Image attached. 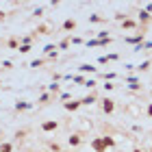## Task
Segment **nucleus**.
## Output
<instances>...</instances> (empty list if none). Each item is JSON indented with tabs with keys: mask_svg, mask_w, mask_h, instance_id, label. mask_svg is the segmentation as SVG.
<instances>
[{
	"mask_svg": "<svg viewBox=\"0 0 152 152\" xmlns=\"http://www.w3.org/2000/svg\"><path fill=\"white\" fill-rule=\"evenodd\" d=\"M100 109H102V113H104V115H113V111H115V100L113 98H102L100 100Z\"/></svg>",
	"mask_w": 152,
	"mask_h": 152,
	"instance_id": "f257e3e1",
	"label": "nucleus"
},
{
	"mask_svg": "<svg viewBox=\"0 0 152 152\" xmlns=\"http://www.w3.org/2000/svg\"><path fill=\"white\" fill-rule=\"evenodd\" d=\"M76 126H78V130H76V133L85 135V133H89V130H91L94 124L89 122V117H78V120H76Z\"/></svg>",
	"mask_w": 152,
	"mask_h": 152,
	"instance_id": "f03ea898",
	"label": "nucleus"
},
{
	"mask_svg": "<svg viewBox=\"0 0 152 152\" xmlns=\"http://www.w3.org/2000/svg\"><path fill=\"white\" fill-rule=\"evenodd\" d=\"M59 120H46L41 122V133H54V130H59Z\"/></svg>",
	"mask_w": 152,
	"mask_h": 152,
	"instance_id": "7ed1b4c3",
	"label": "nucleus"
},
{
	"mask_svg": "<svg viewBox=\"0 0 152 152\" xmlns=\"http://www.w3.org/2000/svg\"><path fill=\"white\" fill-rule=\"evenodd\" d=\"M91 150L94 152H107V146H104L102 135H98V137H94V139H91Z\"/></svg>",
	"mask_w": 152,
	"mask_h": 152,
	"instance_id": "20e7f679",
	"label": "nucleus"
},
{
	"mask_svg": "<svg viewBox=\"0 0 152 152\" xmlns=\"http://www.w3.org/2000/svg\"><path fill=\"white\" fill-rule=\"evenodd\" d=\"M137 22L141 24V31H143V28H146V24L152 22V13H148L146 9H141L139 13H137Z\"/></svg>",
	"mask_w": 152,
	"mask_h": 152,
	"instance_id": "39448f33",
	"label": "nucleus"
},
{
	"mask_svg": "<svg viewBox=\"0 0 152 152\" xmlns=\"http://www.w3.org/2000/svg\"><path fill=\"white\" fill-rule=\"evenodd\" d=\"M67 143H70L72 148H78L80 143H83V135L74 130V133H70V135H67Z\"/></svg>",
	"mask_w": 152,
	"mask_h": 152,
	"instance_id": "423d86ee",
	"label": "nucleus"
},
{
	"mask_svg": "<svg viewBox=\"0 0 152 152\" xmlns=\"http://www.w3.org/2000/svg\"><path fill=\"white\" fill-rule=\"evenodd\" d=\"M15 113H24V111H31L33 109V102H28V100H18L15 102Z\"/></svg>",
	"mask_w": 152,
	"mask_h": 152,
	"instance_id": "0eeeda50",
	"label": "nucleus"
},
{
	"mask_svg": "<svg viewBox=\"0 0 152 152\" xmlns=\"http://www.w3.org/2000/svg\"><path fill=\"white\" fill-rule=\"evenodd\" d=\"M126 83H128V89H133V91H143L141 80H139V78H135V76H128Z\"/></svg>",
	"mask_w": 152,
	"mask_h": 152,
	"instance_id": "6e6552de",
	"label": "nucleus"
},
{
	"mask_svg": "<svg viewBox=\"0 0 152 152\" xmlns=\"http://www.w3.org/2000/svg\"><path fill=\"white\" fill-rule=\"evenodd\" d=\"M137 28H139V22L133 20V18H126L122 22V31H137Z\"/></svg>",
	"mask_w": 152,
	"mask_h": 152,
	"instance_id": "1a4fd4ad",
	"label": "nucleus"
},
{
	"mask_svg": "<svg viewBox=\"0 0 152 152\" xmlns=\"http://www.w3.org/2000/svg\"><path fill=\"white\" fill-rule=\"evenodd\" d=\"M96 100H98V94H96V91H89L85 98H80V104H83V107H91V104H96Z\"/></svg>",
	"mask_w": 152,
	"mask_h": 152,
	"instance_id": "9d476101",
	"label": "nucleus"
},
{
	"mask_svg": "<svg viewBox=\"0 0 152 152\" xmlns=\"http://www.w3.org/2000/svg\"><path fill=\"white\" fill-rule=\"evenodd\" d=\"M61 31H63V33H70V35H72V31H76V20H74V18H67L65 22L61 24Z\"/></svg>",
	"mask_w": 152,
	"mask_h": 152,
	"instance_id": "9b49d317",
	"label": "nucleus"
},
{
	"mask_svg": "<svg viewBox=\"0 0 152 152\" xmlns=\"http://www.w3.org/2000/svg\"><path fill=\"white\" fill-rule=\"evenodd\" d=\"M126 113L133 115L135 120H137V117H141V109L137 107V102H128V104H126Z\"/></svg>",
	"mask_w": 152,
	"mask_h": 152,
	"instance_id": "f8f14e48",
	"label": "nucleus"
},
{
	"mask_svg": "<svg viewBox=\"0 0 152 152\" xmlns=\"http://www.w3.org/2000/svg\"><path fill=\"white\" fill-rule=\"evenodd\" d=\"M52 33V26L44 22V24H37V28H35V35H50Z\"/></svg>",
	"mask_w": 152,
	"mask_h": 152,
	"instance_id": "ddd939ff",
	"label": "nucleus"
},
{
	"mask_svg": "<svg viewBox=\"0 0 152 152\" xmlns=\"http://www.w3.org/2000/svg\"><path fill=\"white\" fill-rule=\"evenodd\" d=\"M78 72L80 74H96V72H98V67L91 65V63H80L78 65Z\"/></svg>",
	"mask_w": 152,
	"mask_h": 152,
	"instance_id": "4468645a",
	"label": "nucleus"
},
{
	"mask_svg": "<svg viewBox=\"0 0 152 152\" xmlns=\"http://www.w3.org/2000/svg\"><path fill=\"white\" fill-rule=\"evenodd\" d=\"M102 139H104L107 150H115V148H117V141H115V137H113V135H102Z\"/></svg>",
	"mask_w": 152,
	"mask_h": 152,
	"instance_id": "2eb2a0df",
	"label": "nucleus"
},
{
	"mask_svg": "<svg viewBox=\"0 0 152 152\" xmlns=\"http://www.w3.org/2000/svg\"><path fill=\"white\" fill-rule=\"evenodd\" d=\"M83 104H80V100H72V102H65L63 104V109L65 111H70V113H74V111H78Z\"/></svg>",
	"mask_w": 152,
	"mask_h": 152,
	"instance_id": "dca6fc26",
	"label": "nucleus"
},
{
	"mask_svg": "<svg viewBox=\"0 0 152 152\" xmlns=\"http://www.w3.org/2000/svg\"><path fill=\"white\" fill-rule=\"evenodd\" d=\"M124 41L126 44H143V33H137V35H130V37H124Z\"/></svg>",
	"mask_w": 152,
	"mask_h": 152,
	"instance_id": "f3484780",
	"label": "nucleus"
},
{
	"mask_svg": "<svg viewBox=\"0 0 152 152\" xmlns=\"http://www.w3.org/2000/svg\"><path fill=\"white\" fill-rule=\"evenodd\" d=\"M70 44H72V35L63 37V39L59 41V50H67V48H70Z\"/></svg>",
	"mask_w": 152,
	"mask_h": 152,
	"instance_id": "a211bd4d",
	"label": "nucleus"
},
{
	"mask_svg": "<svg viewBox=\"0 0 152 152\" xmlns=\"http://www.w3.org/2000/svg\"><path fill=\"white\" fill-rule=\"evenodd\" d=\"M50 100H52V94H50V91H44V94L39 96L37 104H48V102H50Z\"/></svg>",
	"mask_w": 152,
	"mask_h": 152,
	"instance_id": "6ab92c4d",
	"label": "nucleus"
},
{
	"mask_svg": "<svg viewBox=\"0 0 152 152\" xmlns=\"http://www.w3.org/2000/svg\"><path fill=\"white\" fill-rule=\"evenodd\" d=\"M7 46H9L11 50H18V48H20V39L18 37H9V39H7Z\"/></svg>",
	"mask_w": 152,
	"mask_h": 152,
	"instance_id": "aec40b11",
	"label": "nucleus"
},
{
	"mask_svg": "<svg viewBox=\"0 0 152 152\" xmlns=\"http://www.w3.org/2000/svg\"><path fill=\"white\" fill-rule=\"evenodd\" d=\"M150 67H152V61L148 59V61H143V63H139V65H137V72H148Z\"/></svg>",
	"mask_w": 152,
	"mask_h": 152,
	"instance_id": "412c9836",
	"label": "nucleus"
},
{
	"mask_svg": "<svg viewBox=\"0 0 152 152\" xmlns=\"http://www.w3.org/2000/svg\"><path fill=\"white\" fill-rule=\"evenodd\" d=\"M0 152H13V143L11 141H0Z\"/></svg>",
	"mask_w": 152,
	"mask_h": 152,
	"instance_id": "4be33fe9",
	"label": "nucleus"
},
{
	"mask_svg": "<svg viewBox=\"0 0 152 152\" xmlns=\"http://www.w3.org/2000/svg\"><path fill=\"white\" fill-rule=\"evenodd\" d=\"M89 22H94V24H98V22H107V18H102L100 13H91V15H89Z\"/></svg>",
	"mask_w": 152,
	"mask_h": 152,
	"instance_id": "5701e85b",
	"label": "nucleus"
},
{
	"mask_svg": "<svg viewBox=\"0 0 152 152\" xmlns=\"http://www.w3.org/2000/svg\"><path fill=\"white\" fill-rule=\"evenodd\" d=\"M46 89H48V91H50V94L54 96V94H59V91H61V85H59V83H50V85H48Z\"/></svg>",
	"mask_w": 152,
	"mask_h": 152,
	"instance_id": "b1692460",
	"label": "nucleus"
},
{
	"mask_svg": "<svg viewBox=\"0 0 152 152\" xmlns=\"http://www.w3.org/2000/svg\"><path fill=\"white\" fill-rule=\"evenodd\" d=\"M102 78H104V83H113L115 80V72H104V74H102Z\"/></svg>",
	"mask_w": 152,
	"mask_h": 152,
	"instance_id": "393cba45",
	"label": "nucleus"
},
{
	"mask_svg": "<svg viewBox=\"0 0 152 152\" xmlns=\"http://www.w3.org/2000/svg\"><path fill=\"white\" fill-rule=\"evenodd\" d=\"M72 80H74V83H78V85H85V80H87V78H85L83 74H76V76H72Z\"/></svg>",
	"mask_w": 152,
	"mask_h": 152,
	"instance_id": "a878e982",
	"label": "nucleus"
},
{
	"mask_svg": "<svg viewBox=\"0 0 152 152\" xmlns=\"http://www.w3.org/2000/svg\"><path fill=\"white\" fill-rule=\"evenodd\" d=\"M70 98H72V94H70V91H63V94H59V100L63 102V104H65V102L70 100Z\"/></svg>",
	"mask_w": 152,
	"mask_h": 152,
	"instance_id": "bb28decb",
	"label": "nucleus"
},
{
	"mask_svg": "<svg viewBox=\"0 0 152 152\" xmlns=\"http://www.w3.org/2000/svg\"><path fill=\"white\" fill-rule=\"evenodd\" d=\"M96 85H98V83H96V78H87V80H85V87H87V89H91V91H94V87H96Z\"/></svg>",
	"mask_w": 152,
	"mask_h": 152,
	"instance_id": "cd10ccee",
	"label": "nucleus"
},
{
	"mask_svg": "<svg viewBox=\"0 0 152 152\" xmlns=\"http://www.w3.org/2000/svg\"><path fill=\"white\" fill-rule=\"evenodd\" d=\"M44 63H46L44 59H35V61H31V67H35V70H37V67H41Z\"/></svg>",
	"mask_w": 152,
	"mask_h": 152,
	"instance_id": "c85d7f7f",
	"label": "nucleus"
},
{
	"mask_svg": "<svg viewBox=\"0 0 152 152\" xmlns=\"http://www.w3.org/2000/svg\"><path fill=\"white\" fill-rule=\"evenodd\" d=\"M18 50H20V54H26V52H31V50H33V46H22V44H20Z\"/></svg>",
	"mask_w": 152,
	"mask_h": 152,
	"instance_id": "c756f323",
	"label": "nucleus"
},
{
	"mask_svg": "<svg viewBox=\"0 0 152 152\" xmlns=\"http://www.w3.org/2000/svg\"><path fill=\"white\" fill-rule=\"evenodd\" d=\"M126 18H128V15H126V13H122V11H117V13H115V20H117V22H124Z\"/></svg>",
	"mask_w": 152,
	"mask_h": 152,
	"instance_id": "7c9ffc66",
	"label": "nucleus"
},
{
	"mask_svg": "<svg viewBox=\"0 0 152 152\" xmlns=\"http://www.w3.org/2000/svg\"><path fill=\"white\" fill-rule=\"evenodd\" d=\"M102 87H104L107 91H113V89H115V83H104V85H102Z\"/></svg>",
	"mask_w": 152,
	"mask_h": 152,
	"instance_id": "2f4dec72",
	"label": "nucleus"
},
{
	"mask_svg": "<svg viewBox=\"0 0 152 152\" xmlns=\"http://www.w3.org/2000/svg\"><path fill=\"white\" fill-rule=\"evenodd\" d=\"M50 150H52V152H61V146H59V143H54V141H52V143H50Z\"/></svg>",
	"mask_w": 152,
	"mask_h": 152,
	"instance_id": "473e14b6",
	"label": "nucleus"
},
{
	"mask_svg": "<svg viewBox=\"0 0 152 152\" xmlns=\"http://www.w3.org/2000/svg\"><path fill=\"white\" fill-rule=\"evenodd\" d=\"M11 67H13L11 61H2V70H11Z\"/></svg>",
	"mask_w": 152,
	"mask_h": 152,
	"instance_id": "72a5a7b5",
	"label": "nucleus"
},
{
	"mask_svg": "<svg viewBox=\"0 0 152 152\" xmlns=\"http://www.w3.org/2000/svg\"><path fill=\"white\" fill-rule=\"evenodd\" d=\"M24 135H26V130H18V133H15V139H18V141L24 139Z\"/></svg>",
	"mask_w": 152,
	"mask_h": 152,
	"instance_id": "f704fd0d",
	"label": "nucleus"
},
{
	"mask_svg": "<svg viewBox=\"0 0 152 152\" xmlns=\"http://www.w3.org/2000/svg\"><path fill=\"white\" fill-rule=\"evenodd\" d=\"M98 63H100V65H107V63H109V59L104 57V54H102V57H98Z\"/></svg>",
	"mask_w": 152,
	"mask_h": 152,
	"instance_id": "c9c22d12",
	"label": "nucleus"
},
{
	"mask_svg": "<svg viewBox=\"0 0 152 152\" xmlns=\"http://www.w3.org/2000/svg\"><path fill=\"white\" fill-rule=\"evenodd\" d=\"M146 113H148V117L152 120V102H148V107H146Z\"/></svg>",
	"mask_w": 152,
	"mask_h": 152,
	"instance_id": "e433bc0d",
	"label": "nucleus"
},
{
	"mask_svg": "<svg viewBox=\"0 0 152 152\" xmlns=\"http://www.w3.org/2000/svg\"><path fill=\"white\" fill-rule=\"evenodd\" d=\"M72 44L78 46V44H83V39H80V37H72Z\"/></svg>",
	"mask_w": 152,
	"mask_h": 152,
	"instance_id": "4c0bfd02",
	"label": "nucleus"
},
{
	"mask_svg": "<svg viewBox=\"0 0 152 152\" xmlns=\"http://www.w3.org/2000/svg\"><path fill=\"white\" fill-rule=\"evenodd\" d=\"M130 128H133V133H137V135L141 133V126H137V124H135V126H130Z\"/></svg>",
	"mask_w": 152,
	"mask_h": 152,
	"instance_id": "58836bf2",
	"label": "nucleus"
},
{
	"mask_svg": "<svg viewBox=\"0 0 152 152\" xmlns=\"http://www.w3.org/2000/svg\"><path fill=\"white\" fill-rule=\"evenodd\" d=\"M4 20H7V13H4V11H0V22H4Z\"/></svg>",
	"mask_w": 152,
	"mask_h": 152,
	"instance_id": "ea45409f",
	"label": "nucleus"
},
{
	"mask_svg": "<svg viewBox=\"0 0 152 152\" xmlns=\"http://www.w3.org/2000/svg\"><path fill=\"white\" fill-rule=\"evenodd\" d=\"M146 11H148V13H152V2H148V4H146Z\"/></svg>",
	"mask_w": 152,
	"mask_h": 152,
	"instance_id": "a19ab883",
	"label": "nucleus"
},
{
	"mask_svg": "<svg viewBox=\"0 0 152 152\" xmlns=\"http://www.w3.org/2000/svg\"><path fill=\"white\" fill-rule=\"evenodd\" d=\"M133 152H146V150H141V148H133Z\"/></svg>",
	"mask_w": 152,
	"mask_h": 152,
	"instance_id": "79ce46f5",
	"label": "nucleus"
},
{
	"mask_svg": "<svg viewBox=\"0 0 152 152\" xmlns=\"http://www.w3.org/2000/svg\"><path fill=\"white\" fill-rule=\"evenodd\" d=\"M61 152H70V150H61Z\"/></svg>",
	"mask_w": 152,
	"mask_h": 152,
	"instance_id": "37998d69",
	"label": "nucleus"
},
{
	"mask_svg": "<svg viewBox=\"0 0 152 152\" xmlns=\"http://www.w3.org/2000/svg\"><path fill=\"white\" fill-rule=\"evenodd\" d=\"M148 152H152V148H150V150H148Z\"/></svg>",
	"mask_w": 152,
	"mask_h": 152,
	"instance_id": "c03bdc74",
	"label": "nucleus"
},
{
	"mask_svg": "<svg viewBox=\"0 0 152 152\" xmlns=\"http://www.w3.org/2000/svg\"><path fill=\"white\" fill-rule=\"evenodd\" d=\"M0 139H2V135H0Z\"/></svg>",
	"mask_w": 152,
	"mask_h": 152,
	"instance_id": "a18cd8bd",
	"label": "nucleus"
},
{
	"mask_svg": "<svg viewBox=\"0 0 152 152\" xmlns=\"http://www.w3.org/2000/svg\"><path fill=\"white\" fill-rule=\"evenodd\" d=\"M0 85H2V83H0Z\"/></svg>",
	"mask_w": 152,
	"mask_h": 152,
	"instance_id": "49530a36",
	"label": "nucleus"
}]
</instances>
